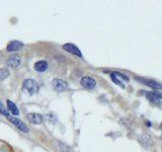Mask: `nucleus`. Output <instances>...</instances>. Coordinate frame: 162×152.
<instances>
[{"instance_id": "nucleus-2", "label": "nucleus", "mask_w": 162, "mask_h": 152, "mask_svg": "<svg viewBox=\"0 0 162 152\" xmlns=\"http://www.w3.org/2000/svg\"><path fill=\"white\" fill-rule=\"evenodd\" d=\"M135 80H137L138 82L143 83V84L147 85L149 87H151L152 89L154 90H160L162 89V84L155 80H152V79H146V78H143V77H138L136 76L135 77Z\"/></svg>"}, {"instance_id": "nucleus-10", "label": "nucleus", "mask_w": 162, "mask_h": 152, "mask_svg": "<svg viewBox=\"0 0 162 152\" xmlns=\"http://www.w3.org/2000/svg\"><path fill=\"white\" fill-rule=\"evenodd\" d=\"M22 47H23V44H22V43L18 42V41H12V42H10L8 45H7L6 50L8 52H15V51L20 50Z\"/></svg>"}, {"instance_id": "nucleus-14", "label": "nucleus", "mask_w": 162, "mask_h": 152, "mask_svg": "<svg viewBox=\"0 0 162 152\" xmlns=\"http://www.w3.org/2000/svg\"><path fill=\"white\" fill-rule=\"evenodd\" d=\"M9 76V71L6 68H1L0 69V80H4Z\"/></svg>"}, {"instance_id": "nucleus-17", "label": "nucleus", "mask_w": 162, "mask_h": 152, "mask_svg": "<svg viewBox=\"0 0 162 152\" xmlns=\"http://www.w3.org/2000/svg\"><path fill=\"white\" fill-rule=\"evenodd\" d=\"M113 74L115 76H119L120 78H122V79H124V80H126V81H129V77L127 75H125V74H123V73H120V72H113Z\"/></svg>"}, {"instance_id": "nucleus-5", "label": "nucleus", "mask_w": 162, "mask_h": 152, "mask_svg": "<svg viewBox=\"0 0 162 152\" xmlns=\"http://www.w3.org/2000/svg\"><path fill=\"white\" fill-rule=\"evenodd\" d=\"M138 142H139L144 148H146V149H149V148L152 146V143H153L152 138L149 136L148 134L140 135V136L138 137Z\"/></svg>"}, {"instance_id": "nucleus-12", "label": "nucleus", "mask_w": 162, "mask_h": 152, "mask_svg": "<svg viewBox=\"0 0 162 152\" xmlns=\"http://www.w3.org/2000/svg\"><path fill=\"white\" fill-rule=\"evenodd\" d=\"M27 119L33 124H41L43 122V116L37 113H31L27 115Z\"/></svg>"}, {"instance_id": "nucleus-7", "label": "nucleus", "mask_w": 162, "mask_h": 152, "mask_svg": "<svg viewBox=\"0 0 162 152\" xmlns=\"http://www.w3.org/2000/svg\"><path fill=\"white\" fill-rule=\"evenodd\" d=\"M145 96H146L147 99L151 101L152 103H155V105H158V103H160V101L162 99V94L156 91H153V92L146 91Z\"/></svg>"}, {"instance_id": "nucleus-11", "label": "nucleus", "mask_w": 162, "mask_h": 152, "mask_svg": "<svg viewBox=\"0 0 162 152\" xmlns=\"http://www.w3.org/2000/svg\"><path fill=\"white\" fill-rule=\"evenodd\" d=\"M48 67H49V65L46 60H41L35 63V70L38 72H45L48 69Z\"/></svg>"}, {"instance_id": "nucleus-18", "label": "nucleus", "mask_w": 162, "mask_h": 152, "mask_svg": "<svg viewBox=\"0 0 162 152\" xmlns=\"http://www.w3.org/2000/svg\"><path fill=\"white\" fill-rule=\"evenodd\" d=\"M146 124H147V127H151V122L147 121V122H146Z\"/></svg>"}, {"instance_id": "nucleus-13", "label": "nucleus", "mask_w": 162, "mask_h": 152, "mask_svg": "<svg viewBox=\"0 0 162 152\" xmlns=\"http://www.w3.org/2000/svg\"><path fill=\"white\" fill-rule=\"evenodd\" d=\"M6 103H7V109H8L9 112L13 115V116H17V115L19 114V111H18L15 103H13L11 101H7Z\"/></svg>"}, {"instance_id": "nucleus-3", "label": "nucleus", "mask_w": 162, "mask_h": 152, "mask_svg": "<svg viewBox=\"0 0 162 152\" xmlns=\"http://www.w3.org/2000/svg\"><path fill=\"white\" fill-rule=\"evenodd\" d=\"M51 85H52V87H53V89L58 92L64 91V90H66L67 87H68V83L65 80H63V79H59V78L53 79L51 82Z\"/></svg>"}, {"instance_id": "nucleus-16", "label": "nucleus", "mask_w": 162, "mask_h": 152, "mask_svg": "<svg viewBox=\"0 0 162 152\" xmlns=\"http://www.w3.org/2000/svg\"><path fill=\"white\" fill-rule=\"evenodd\" d=\"M0 114L2 115V116H5V117H7L8 118L9 117V113H8V111L5 109V107L3 105V103H2V101H0Z\"/></svg>"}, {"instance_id": "nucleus-1", "label": "nucleus", "mask_w": 162, "mask_h": 152, "mask_svg": "<svg viewBox=\"0 0 162 152\" xmlns=\"http://www.w3.org/2000/svg\"><path fill=\"white\" fill-rule=\"evenodd\" d=\"M23 89L27 90V92H29L31 95H33V94H36L39 92L40 86H39L38 83L35 80H33V79H27V80H25V82H23Z\"/></svg>"}, {"instance_id": "nucleus-8", "label": "nucleus", "mask_w": 162, "mask_h": 152, "mask_svg": "<svg viewBox=\"0 0 162 152\" xmlns=\"http://www.w3.org/2000/svg\"><path fill=\"white\" fill-rule=\"evenodd\" d=\"M20 64H21V58H20L18 55H15V54L11 55L8 58V60H7V65H8L9 67L16 68L18 67Z\"/></svg>"}, {"instance_id": "nucleus-19", "label": "nucleus", "mask_w": 162, "mask_h": 152, "mask_svg": "<svg viewBox=\"0 0 162 152\" xmlns=\"http://www.w3.org/2000/svg\"><path fill=\"white\" fill-rule=\"evenodd\" d=\"M160 129H161V131H162V124L160 125Z\"/></svg>"}, {"instance_id": "nucleus-6", "label": "nucleus", "mask_w": 162, "mask_h": 152, "mask_svg": "<svg viewBox=\"0 0 162 152\" xmlns=\"http://www.w3.org/2000/svg\"><path fill=\"white\" fill-rule=\"evenodd\" d=\"M7 119H8L9 122H11V123L13 124L16 128H18L20 131H22V132H25V133L29 132V128H27V126L25 125V124L23 123L21 120H19V119H17V118H13V117H10V116H9Z\"/></svg>"}, {"instance_id": "nucleus-4", "label": "nucleus", "mask_w": 162, "mask_h": 152, "mask_svg": "<svg viewBox=\"0 0 162 152\" xmlns=\"http://www.w3.org/2000/svg\"><path fill=\"white\" fill-rule=\"evenodd\" d=\"M80 84L82 85L84 88L87 89H92L96 86V81L95 79H93L90 76H84L82 77V79L80 80Z\"/></svg>"}, {"instance_id": "nucleus-15", "label": "nucleus", "mask_w": 162, "mask_h": 152, "mask_svg": "<svg viewBox=\"0 0 162 152\" xmlns=\"http://www.w3.org/2000/svg\"><path fill=\"white\" fill-rule=\"evenodd\" d=\"M111 80H113V83H115L117 85H119V86H121L122 88H125V85H124V83L122 82L121 80H119L118 79V77L117 76H115L113 75V73H111Z\"/></svg>"}, {"instance_id": "nucleus-9", "label": "nucleus", "mask_w": 162, "mask_h": 152, "mask_svg": "<svg viewBox=\"0 0 162 152\" xmlns=\"http://www.w3.org/2000/svg\"><path fill=\"white\" fill-rule=\"evenodd\" d=\"M63 49L68 52V53H71L73 54V55H75V56L82 57V54H81L80 50L78 49L75 45H73V44H65V45L63 46Z\"/></svg>"}]
</instances>
